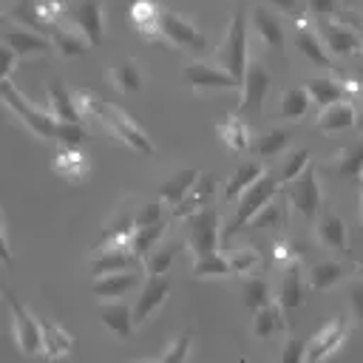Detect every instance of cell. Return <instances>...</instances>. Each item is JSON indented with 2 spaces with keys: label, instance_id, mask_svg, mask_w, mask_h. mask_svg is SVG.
Segmentation results:
<instances>
[{
  "label": "cell",
  "instance_id": "15",
  "mask_svg": "<svg viewBox=\"0 0 363 363\" xmlns=\"http://www.w3.org/2000/svg\"><path fill=\"white\" fill-rule=\"evenodd\" d=\"M68 17H71L74 28H79L91 45L102 43V37H105V14H102V3L99 0H79V3L68 6Z\"/></svg>",
  "mask_w": 363,
  "mask_h": 363
},
{
  "label": "cell",
  "instance_id": "44",
  "mask_svg": "<svg viewBox=\"0 0 363 363\" xmlns=\"http://www.w3.org/2000/svg\"><path fill=\"white\" fill-rule=\"evenodd\" d=\"M286 145H289V130H286V128H272V130H267L264 136L252 139V150H255V156H261V159L278 156Z\"/></svg>",
  "mask_w": 363,
  "mask_h": 363
},
{
  "label": "cell",
  "instance_id": "46",
  "mask_svg": "<svg viewBox=\"0 0 363 363\" xmlns=\"http://www.w3.org/2000/svg\"><path fill=\"white\" fill-rule=\"evenodd\" d=\"M312 159H309V150L306 147H298V150H292L286 159H284V164H281V173H278V179H281V184H289V182H295L303 170H306V164H309Z\"/></svg>",
  "mask_w": 363,
  "mask_h": 363
},
{
  "label": "cell",
  "instance_id": "2",
  "mask_svg": "<svg viewBox=\"0 0 363 363\" xmlns=\"http://www.w3.org/2000/svg\"><path fill=\"white\" fill-rule=\"evenodd\" d=\"M278 193H281V179L278 176H272L269 170L252 184V187H247L241 196H238V201H235V210H233V216H230V221H227V227L221 230V238L224 241H230L238 230H244V227H250L252 224V218L269 204V201H275L278 199Z\"/></svg>",
  "mask_w": 363,
  "mask_h": 363
},
{
  "label": "cell",
  "instance_id": "41",
  "mask_svg": "<svg viewBox=\"0 0 363 363\" xmlns=\"http://www.w3.org/2000/svg\"><path fill=\"white\" fill-rule=\"evenodd\" d=\"M241 295H244V306L250 312L272 303V298H269V281L264 275H258V272L241 278Z\"/></svg>",
  "mask_w": 363,
  "mask_h": 363
},
{
  "label": "cell",
  "instance_id": "18",
  "mask_svg": "<svg viewBox=\"0 0 363 363\" xmlns=\"http://www.w3.org/2000/svg\"><path fill=\"white\" fill-rule=\"evenodd\" d=\"M323 170L343 182H363V139L343 145L332 159H326Z\"/></svg>",
  "mask_w": 363,
  "mask_h": 363
},
{
  "label": "cell",
  "instance_id": "24",
  "mask_svg": "<svg viewBox=\"0 0 363 363\" xmlns=\"http://www.w3.org/2000/svg\"><path fill=\"white\" fill-rule=\"evenodd\" d=\"M130 23H133V31L150 43L162 40V9L150 0H136L130 6Z\"/></svg>",
  "mask_w": 363,
  "mask_h": 363
},
{
  "label": "cell",
  "instance_id": "33",
  "mask_svg": "<svg viewBox=\"0 0 363 363\" xmlns=\"http://www.w3.org/2000/svg\"><path fill=\"white\" fill-rule=\"evenodd\" d=\"M48 108L57 116V122H82V108L77 102V96L68 94V88L60 79L48 82Z\"/></svg>",
  "mask_w": 363,
  "mask_h": 363
},
{
  "label": "cell",
  "instance_id": "27",
  "mask_svg": "<svg viewBox=\"0 0 363 363\" xmlns=\"http://www.w3.org/2000/svg\"><path fill=\"white\" fill-rule=\"evenodd\" d=\"M51 170L65 182H82L88 176V156L79 147L62 145L51 159Z\"/></svg>",
  "mask_w": 363,
  "mask_h": 363
},
{
  "label": "cell",
  "instance_id": "17",
  "mask_svg": "<svg viewBox=\"0 0 363 363\" xmlns=\"http://www.w3.org/2000/svg\"><path fill=\"white\" fill-rule=\"evenodd\" d=\"M96 315L102 320V326L119 337V340H128L136 329V320H133V306H128L122 298H111V301H99L96 306Z\"/></svg>",
  "mask_w": 363,
  "mask_h": 363
},
{
  "label": "cell",
  "instance_id": "32",
  "mask_svg": "<svg viewBox=\"0 0 363 363\" xmlns=\"http://www.w3.org/2000/svg\"><path fill=\"white\" fill-rule=\"evenodd\" d=\"M105 79H108V85H113V88L122 91V94H133V91H139V88L145 85L142 65H139L136 60H130V57H125V60L108 65Z\"/></svg>",
  "mask_w": 363,
  "mask_h": 363
},
{
  "label": "cell",
  "instance_id": "10",
  "mask_svg": "<svg viewBox=\"0 0 363 363\" xmlns=\"http://www.w3.org/2000/svg\"><path fill=\"white\" fill-rule=\"evenodd\" d=\"M6 306L11 312V332H14L17 349L23 354H40L43 352V329H40V320L31 318V312L11 292H6Z\"/></svg>",
  "mask_w": 363,
  "mask_h": 363
},
{
  "label": "cell",
  "instance_id": "60",
  "mask_svg": "<svg viewBox=\"0 0 363 363\" xmlns=\"http://www.w3.org/2000/svg\"><path fill=\"white\" fill-rule=\"evenodd\" d=\"M133 363H162V357L159 360H133Z\"/></svg>",
  "mask_w": 363,
  "mask_h": 363
},
{
  "label": "cell",
  "instance_id": "26",
  "mask_svg": "<svg viewBox=\"0 0 363 363\" xmlns=\"http://www.w3.org/2000/svg\"><path fill=\"white\" fill-rule=\"evenodd\" d=\"M286 326H289L286 312L281 309L278 301H272V303H267V306H261V309L252 312L250 335H252L255 340H267V337H272L275 332H281V329H286Z\"/></svg>",
  "mask_w": 363,
  "mask_h": 363
},
{
  "label": "cell",
  "instance_id": "29",
  "mask_svg": "<svg viewBox=\"0 0 363 363\" xmlns=\"http://www.w3.org/2000/svg\"><path fill=\"white\" fill-rule=\"evenodd\" d=\"M295 48L312 62V65H320V68H332V54L329 48L323 45L318 28H309L306 20L298 23V34H295Z\"/></svg>",
  "mask_w": 363,
  "mask_h": 363
},
{
  "label": "cell",
  "instance_id": "8",
  "mask_svg": "<svg viewBox=\"0 0 363 363\" xmlns=\"http://www.w3.org/2000/svg\"><path fill=\"white\" fill-rule=\"evenodd\" d=\"M184 241L196 255H213L218 252V241H221V221H218V210L216 207H204L193 216L184 218Z\"/></svg>",
  "mask_w": 363,
  "mask_h": 363
},
{
  "label": "cell",
  "instance_id": "43",
  "mask_svg": "<svg viewBox=\"0 0 363 363\" xmlns=\"http://www.w3.org/2000/svg\"><path fill=\"white\" fill-rule=\"evenodd\" d=\"M190 272H193V278H224V275H233V272H230V261H227L221 252L196 255Z\"/></svg>",
  "mask_w": 363,
  "mask_h": 363
},
{
  "label": "cell",
  "instance_id": "16",
  "mask_svg": "<svg viewBox=\"0 0 363 363\" xmlns=\"http://www.w3.org/2000/svg\"><path fill=\"white\" fill-rule=\"evenodd\" d=\"M352 272H357V264L352 261H340V258H323L315 261L306 272V286L312 292H326L332 286H337L340 281H346Z\"/></svg>",
  "mask_w": 363,
  "mask_h": 363
},
{
  "label": "cell",
  "instance_id": "47",
  "mask_svg": "<svg viewBox=\"0 0 363 363\" xmlns=\"http://www.w3.org/2000/svg\"><path fill=\"white\" fill-rule=\"evenodd\" d=\"M190 346H193V332H179L162 352V363H184L187 354H190Z\"/></svg>",
  "mask_w": 363,
  "mask_h": 363
},
{
  "label": "cell",
  "instance_id": "50",
  "mask_svg": "<svg viewBox=\"0 0 363 363\" xmlns=\"http://www.w3.org/2000/svg\"><path fill=\"white\" fill-rule=\"evenodd\" d=\"M82 139H85L82 125H77V122H60V128H57V142H60V145L79 147V142H82Z\"/></svg>",
  "mask_w": 363,
  "mask_h": 363
},
{
  "label": "cell",
  "instance_id": "6",
  "mask_svg": "<svg viewBox=\"0 0 363 363\" xmlns=\"http://www.w3.org/2000/svg\"><path fill=\"white\" fill-rule=\"evenodd\" d=\"M182 79L193 94H210V91H241V82L213 60H190L182 68Z\"/></svg>",
  "mask_w": 363,
  "mask_h": 363
},
{
  "label": "cell",
  "instance_id": "25",
  "mask_svg": "<svg viewBox=\"0 0 363 363\" xmlns=\"http://www.w3.org/2000/svg\"><path fill=\"white\" fill-rule=\"evenodd\" d=\"M48 40H51L54 51H57L60 57H68V60H71V57H85V54L91 51V43L85 40V34H82L79 28H68L62 20L51 26Z\"/></svg>",
  "mask_w": 363,
  "mask_h": 363
},
{
  "label": "cell",
  "instance_id": "20",
  "mask_svg": "<svg viewBox=\"0 0 363 363\" xmlns=\"http://www.w3.org/2000/svg\"><path fill=\"white\" fill-rule=\"evenodd\" d=\"M142 264V258L130 250V247H99L96 258L91 261V275H108V272H125V269H136Z\"/></svg>",
  "mask_w": 363,
  "mask_h": 363
},
{
  "label": "cell",
  "instance_id": "19",
  "mask_svg": "<svg viewBox=\"0 0 363 363\" xmlns=\"http://www.w3.org/2000/svg\"><path fill=\"white\" fill-rule=\"evenodd\" d=\"M357 125V108L349 102V99H340V102H332L320 111L315 128L323 133V136H335V133H343V130H352Z\"/></svg>",
  "mask_w": 363,
  "mask_h": 363
},
{
  "label": "cell",
  "instance_id": "11",
  "mask_svg": "<svg viewBox=\"0 0 363 363\" xmlns=\"http://www.w3.org/2000/svg\"><path fill=\"white\" fill-rule=\"evenodd\" d=\"M354 323L349 318H332L320 332H315L306 343V363H320L326 357H332L352 335Z\"/></svg>",
  "mask_w": 363,
  "mask_h": 363
},
{
  "label": "cell",
  "instance_id": "14",
  "mask_svg": "<svg viewBox=\"0 0 363 363\" xmlns=\"http://www.w3.org/2000/svg\"><path fill=\"white\" fill-rule=\"evenodd\" d=\"M3 45H9L20 60H34V57H45L54 45L45 34L26 28V26H9L3 31Z\"/></svg>",
  "mask_w": 363,
  "mask_h": 363
},
{
  "label": "cell",
  "instance_id": "39",
  "mask_svg": "<svg viewBox=\"0 0 363 363\" xmlns=\"http://www.w3.org/2000/svg\"><path fill=\"white\" fill-rule=\"evenodd\" d=\"M9 17L14 20V23H20V26H26V28H34V31H40V34H45L48 37V31H51V20H48V14H45V9H43V3L40 0H20L11 11H9Z\"/></svg>",
  "mask_w": 363,
  "mask_h": 363
},
{
  "label": "cell",
  "instance_id": "48",
  "mask_svg": "<svg viewBox=\"0 0 363 363\" xmlns=\"http://www.w3.org/2000/svg\"><path fill=\"white\" fill-rule=\"evenodd\" d=\"M284 210H286V204H281V201L275 199V201H269V204H267V207L252 218V224H250V227H269V224H272V227H278V224L284 221Z\"/></svg>",
  "mask_w": 363,
  "mask_h": 363
},
{
  "label": "cell",
  "instance_id": "3",
  "mask_svg": "<svg viewBox=\"0 0 363 363\" xmlns=\"http://www.w3.org/2000/svg\"><path fill=\"white\" fill-rule=\"evenodd\" d=\"M0 96H3V105H6L34 136H40V139H57L60 122H57V116L51 113V108H40V105H34L31 99H26V96L14 88L11 77H3V79H0Z\"/></svg>",
  "mask_w": 363,
  "mask_h": 363
},
{
  "label": "cell",
  "instance_id": "52",
  "mask_svg": "<svg viewBox=\"0 0 363 363\" xmlns=\"http://www.w3.org/2000/svg\"><path fill=\"white\" fill-rule=\"evenodd\" d=\"M272 9H278V11H284V14H289V17H295L298 23H303L306 20V0H267Z\"/></svg>",
  "mask_w": 363,
  "mask_h": 363
},
{
  "label": "cell",
  "instance_id": "7",
  "mask_svg": "<svg viewBox=\"0 0 363 363\" xmlns=\"http://www.w3.org/2000/svg\"><path fill=\"white\" fill-rule=\"evenodd\" d=\"M269 88H272V71L267 68L261 54H250V62H247V71L241 79V102H238L235 113L238 116H247V113L258 116Z\"/></svg>",
  "mask_w": 363,
  "mask_h": 363
},
{
  "label": "cell",
  "instance_id": "28",
  "mask_svg": "<svg viewBox=\"0 0 363 363\" xmlns=\"http://www.w3.org/2000/svg\"><path fill=\"white\" fill-rule=\"evenodd\" d=\"M139 284V272L136 269H125V272H108V275H96L94 284H91V292L102 301H111V298H122L128 295L133 286Z\"/></svg>",
  "mask_w": 363,
  "mask_h": 363
},
{
  "label": "cell",
  "instance_id": "36",
  "mask_svg": "<svg viewBox=\"0 0 363 363\" xmlns=\"http://www.w3.org/2000/svg\"><path fill=\"white\" fill-rule=\"evenodd\" d=\"M216 133H218V139H221L230 150H235V153H244V150L252 147V130H250V125L244 122V116H238V113H233V116H227L224 122H218V125H216Z\"/></svg>",
  "mask_w": 363,
  "mask_h": 363
},
{
  "label": "cell",
  "instance_id": "45",
  "mask_svg": "<svg viewBox=\"0 0 363 363\" xmlns=\"http://www.w3.org/2000/svg\"><path fill=\"white\" fill-rule=\"evenodd\" d=\"M227 261H230V272L244 278V275L258 272V267H261V252H258L255 247H241V250L230 252Z\"/></svg>",
  "mask_w": 363,
  "mask_h": 363
},
{
  "label": "cell",
  "instance_id": "30",
  "mask_svg": "<svg viewBox=\"0 0 363 363\" xmlns=\"http://www.w3.org/2000/svg\"><path fill=\"white\" fill-rule=\"evenodd\" d=\"M184 244L187 241H182V238H176V235H170V238H162L145 258H142V267H145V272L147 275H164L170 267H173V261H176V255L184 250Z\"/></svg>",
  "mask_w": 363,
  "mask_h": 363
},
{
  "label": "cell",
  "instance_id": "21",
  "mask_svg": "<svg viewBox=\"0 0 363 363\" xmlns=\"http://www.w3.org/2000/svg\"><path fill=\"white\" fill-rule=\"evenodd\" d=\"M306 275H303V269H301V264L298 261H292V264H286L284 267V278H281V289H278V303H281V309L286 312V318H289V312H295L301 303H303V295H306Z\"/></svg>",
  "mask_w": 363,
  "mask_h": 363
},
{
  "label": "cell",
  "instance_id": "4",
  "mask_svg": "<svg viewBox=\"0 0 363 363\" xmlns=\"http://www.w3.org/2000/svg\"><path fill=\"white\" fill-rule=\"evenodd\" d=\"M250 54L252 51H250V37H247V11H244V6H238L227 20V28H224V37L218 45V62L241 82Z\"/></svg>",
  "mask_w": 363,
  "mask_h": 363
},
{
  "label": "cell",
  "instance_id": "12",
  "mask_svg": "<svg viewBox=\"0 0 363 363\" xmlns=\"http://www.w3.org/2000/svg\"><path fill=\"white\" fill-rule=\"evenodd\" d=\"M315 28H318V34H320V40H323V45L329 48L332 57H352V54L363 51V37L349 23L320 17Z\"/></svg>",
  "mask_w": 363,
  "mask_h": 363
},
{
  "label": "cell",
  "instance_id": "13",
  "mask_svg": "<svg viewBox=\"0 0 363 363\" xmlns=\"http://www.w3.org/2000/svg\"><path fill=\"white\" fill-rule=\"evenodd\" d=\"M170 295V281L164 275H147L145 284L139 286V295L133 301V320H136V329L153 315L159 312V306H164Z\"/></svg>",
  "mask_w": 363,
  "mask_h": 363
},
{
  "label": "cell",
  "instance_id": "40",
  "mask_svg": "<svg viewBox=\"0 0 363 363\" xmlns=\"http://www.w3.org/2000/svg\"><path fill=\"white\" fill-rule=\"evenodd\" d=\"M309 105H312V96H309L306 85H289V88H284V94H281L278 111H281V116H284L286 122H301V119L306 116Z\"/></svg>",
  "mask_w": 363,
  "mask_h": 363
},
{
  "label": "cell",
  "instance_id": "57",
  "mask_svg": "<svg viewBox=\"0 0 363 363\" xmlns=\"http://www.w3.org/2000/svg\"><path fill=\"white\" fill-rule=\"evenodd\" d=\"M352 301H354V309L363 315V284H354L352 286Z\"/></svg>",
  "mask_w": 363,
  "mask_h": 363
},
{
  "label": "cell",
  "instance_id": "49",
  "mask_svg": "<svg viewBox=\"0 0 363 363\" xmlns=\"http://www.w3.org/2000/svg\"><path fill=\"white\" fill-rule=\"evenodd\" d=\"M156 221H164V204L162 201H142L136 210V227H147Z\"/></svg>",
  "mask_w": 363,
  "mask_h": 363
},
{
  "label": "cell",
  "instance_id": "23",
  "mask_svg": "<svg viewBox=\"0 0 363 363\" xmlns=\"http://www.w3.org/2000/svg\"><path fill=\"white\" fill-rule=\"evenodd\" d=\"M213 190H216V176L213 173H204L201 170V176L196 179V184L190 187V193L173 207V218H187V216H193V213H199V210H204L207 204H210V199H213Z\"/></svg>",
  "mask_w": 363,
  "mask_h": 363
},
{
  "label": "cell",
  "instance_id": "53",
  "mask_svg": "<svg viewBox=\"0 0 363 363\" xmlns=\"http://www.w3.org/2000/svg\"><path fill=\"white\" fill-rule=\"evenodd\" d=\"M306 11L312 17H335L340 14V0H306Z\"/></svg>",
  "mask_w": 363,
  "mask_h": 363
},
{
  "label": "cell",
  "instance_id": "22",
  "mask_svg": "<svg viewBox=\"0 0 363 363\" xmlns=\"http://www.w3.org/2000/svg\"><path fill=\"white\" fill-rule=\"evenodd\" d=\"M315 238L323 250H332V252H340L346 255L349 252V238H346V224L340 216L335 213H320L318 221H315Z\"/></svg>",
  "mask_w": 363,
  "mask_h": 363
},
{
  "label": "cell",
  "instance_id": "31",
  "mask_svg": "<svg viewBox=\"0 0 363 363\" xmlns=\"http://www.w3.org/2000/svg\"><path fill=\"white\" fill-rule=\"evenodd\" d=\"M250 17H252V28H255L258 40L267 48H272L275 54H284V28H281L278 17L269 9H264V6H255Z\"/></svg>",
  "mask_w": 363,
  "mask_h": 363
},
{
  "label": "cell",
  "instance_id": "58",
  "mask_svg": "<svg viewBox=\"0 0 363 363\" xmlns=\"http://www.w3.org/2000/svg\"><path fill=\"white\" fill-rule=\"evenodd\" d=\"M352 79H354V85H357V91L363 94V62H360V65L354 68V77H352Z\"/></svg>",
  "mask_w": 363,
  "mask_h": 363
},
{
  "label": "cell",
  "instance_id": "5",
  "mask_svg": "<svg viewBox=\"0 0 363 363\" xmlns=\"http://www.w3.org/2000/svg\"><path fill=\"white\" fill-rule=\"evenodd\" d=\"M320 167L315 164V162H309L306 164V170L295 179V182H289L286 184V204L303 218V221H309V224H315L318 221V216L323 213V193H320Z\"/></svg>",
  "mask_w": 363,
  "mask_h": 363
},
{
  "label": "cell",
  "instance_id": "34",
  "mask_svg": "<svg viewBox=\"0 0 363 363\" xmlns=\"http://www.w3.org/2000/svg\"><path fill=\"white\" fill-rule=\"evenodd\" d=\"M40 329H43V352L40 354L45 360H60L74 352V335L68 329H62L54 320H43Z\"/></svg>",
  "mask_w": 363,
  "mask_h": 363
},
{
  "label": "cell",
  "instance_id": "37",
  "mask_svg": "<svg viewBox=\"0 0 363 363\" xmlns=\"http://www.w3.org/2000/svg\"><path fill=\"white\" fill-rule=\"evenodd\" d=\"M264 173H267L264 162H258V159H252V162H241V164L230 173L227 184H224V199H227V201H238V196H241L247 187H252Z\"/></svg>",
  "mask_w": 363,
  "mask_h": 363
},
{
  "label": "cell",
  "instance_id": "35",
  "mask_svg": "<svg viewBox=\"0 0 363 363\" xmlns=\"http://www.w3.org/2000/svg\"><path fill=\"white\" fill-rule=\"evenodd\" d=\"M303 85H306L312 102L320 105V108H326V105H332V102H340V99L352 96L346 79H337V77H312V79H306Z\"/></svg>",
  "mask_w": 363,
  "mask_h": 363
},
{
  "label": "cell",
  "instance_id": "56",
  "mask_svg": "<svg viewBox=\"0 0 363 363\" xmlns=\"http://www.w3.org/2000/svg\"><path fill=\"white\" fill-rule=\"evenodd\" d=\"M0 235H3V261L9 264V261H11V247H9V230H6V218H3V227H0Z\"/></svg>",
  "mask_w": 363,
  "mask_h": 363
},
{
  "label": "cell",
  "instance_id": "59",
  "mask_svg": "<svg viewBox=\"0 0 363 363\" xmlns=\"http://www.w3.org/2000/svg\"><path fill=\"white\" fill-rule=\"evenodd\" d=\"M360 224H363V190H360Z\"/></svg>",
  "mask_w": 363,
  "mask_h": 363
},
{
  "label": "cell",
  "instance_id": "54",
  "mask_svg": "<svg viewBox=\"0 0 363 363\" xmlns=\"http://www.w3.org/2000/svg\"><path fill=\"white\" fill-rule=\"evenodd\" d=\"M295 244L289 241V238H275V244H272V261L275 264H292V261H298L295 258V250H292Z\"/></svg>",
  "mask_w": 363,
  "mask_h": 363
},
{
  "label": "cell",
  "instance_id": "51",
  "mask_svg": "<svg viewBox=\"0 0 363 363\" xmlns=\"http://www.w3.org/2000/svg\"><path fill=\"white\" fill-rule=\"evenodd\" d=\"M281 363H306V343L298 337H289L281 349Z\"/></svg>",
  "mask_w": 363,
  "mask_h": 363
},
{
  "label": "cell",
  "instance_id": "55",
  "mask_svg": "<svg viewBox=\"0 0 363 363\" xmlns=\"http://www.w3.org/2000/svg\"><path fill=\"white\" fill-rule=\"evenodd\" d=\"M0 51H3V77H11V74H14V65H17V62H23V60H20L9 45H3Z\"/></svg>",
  "mask_w": 363,
  "mask_h": 363
},
{
  "label": "cell",
  "instance_id": "38",
  "mask_svg": "<svg viewBox=\"0 0 363 363\" xmlns=\"http://www.w3.org/2000/svg\"><path fill=\"white\" fill-rule=\"evenodd\" d=\"M201 176V170H196V167H184V170H176L162 187H159V201L164 204V207H176L187 193H190V187L196 184V179Z\"/></svg>",
  "mask_w": 363,
  "mask_h": 363
},
{
  "label": "cell",
  "instance_id": "1",
  "mask_svg": "<svg viewBox=\"0 0 363 363\" xmlns=\"http://www.w3.org/2000/svg\"><path fill=\"white\" fill-rule=\"evenodd\" d=\"M77 102H79L82 113H91L94 119H99L125 147H130V150H136V153H142V156H153V153H156L150 136H147L119 105L102 102V99H96V96H88V94H77Z\"/></svg>",
  "mask_w": 363,
  "mask_h": 363
},
{
  "label": "cell",
  "instance_id": "9",
  "mask_svg": "<svg viewBox=\"0 0 363 363\" xmlns=\"http://www.w3.org/2000/svg\"><path fill=\"white\" fill-rule=\"evenodd\" d=\"M162 40L199 57L210 51V40L196 28V23L173 9H162Z\"/></svg>",
  "mask_w": 363,
  "mask_h": 363
},
{
  "label": "cell",
  "instance_id": "42",
  "mask_svg": "<svg viewBox=\"0 0 363 363\" xmlns=\"http://www.w3.org/2000/svg\"><path fill=\"white\" fill-rule=\"evenodd\" d=\"M164 230H167V221H156V224H147V227H133V235H130L133 252L139 258H145L164 238Z\"/></svg>",
  "mask_w": 363,
  "mask_h": 363
}]
</instances>
